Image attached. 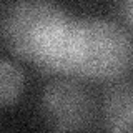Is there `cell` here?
<instances>
[{
    "mask_svg": "<svg viewBox=\"0 0 133 133\" xmlns=\"http://www.w3.org/2000/svg\"><path fill=\"white\" fill-rule=\"evenodd\" d=\"M23 90V73L8 60L0 62V103L10 107L20 98Z\"/></svg>",
    "mask_w": 133,
    "mask_h": 133,
    "instance_id": "cell-5",
    "label": "cell"
},
{
    "mask_svg": "<svg viewBox=\"0 0 133 133\" xmlns=\"http://www.w3.org/2000/svg\"><path fill=\"white\" fill-rule=\"evenodd\" d=\"M40 108L45 122L58 131L83 130L93 115V103L85 87L66 78L53 80L45 87Z\"/></svg>",
    "mask_w": 133,
    "mask_h": 133,
    "instance_id": "cell-3",
    "label": "cell"
},
{
    "mask_svg": "<svg viewBox=\"0 0 133 133\" xmlns=\"http://www.w3.org/2000/svg\"><path fill=\"white\" fill-rule=\"evenodd\" d=\"M118 14L125 25L133 30V0H118Z\"/></svg>",
    "mask_w": 133,
    "mask_h": 133,
    "instance_id": "cell-6",
    "label": "cell"
},
{
    "mask_svg": "<svg viewBox=\"0 0 133 133\" xmlns=\"http://www.w3.org/2000/svg\"><path fill=\"white\" fill-rule=\"evenodd\" d=\"M133 68V40L125 28L102 18L77 23L73 75L111 82Z\"/></svg>",
    "mask_w": 133,
    "mask_h": 133,
    "instance_id": "cell-2",
    "label": "cell"
},
{
    "mask_svg": "<svg viewBox=\"0 0 133 133\" xmlns=\"http://www.w3.org/2000/svg\"><path fill=\"white\" fill-rule=\"evenodd\" d=\"M103 123L110 131H133V82H118L105 91Z\"/></svg>",
    "mask_w": 133,
    "mask_h": 133,
    "instance_id": "cell-4",
    "label": "cell"
},
{
    "mask_svg": "<svg viewBox=\"0 0 133 133\" xmlns=\"http://www.w3.org/2000/svg\"><path fill=\"white\" fill-rule=\"evenodd\" d=\"M73 17L52 0H15L3 15L7 48L47 72L65 43Z\"/></svg>",
    "mask_w": 133,
    "mask_h": 133,
    "instance_id": "cell-1",
    "label": "cell"
}]
</instances>
